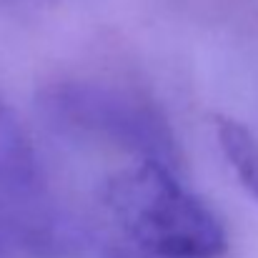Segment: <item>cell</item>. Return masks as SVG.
Instances as JSON below:
<instances>
[{"label":"cell","mask_w":258,"mask_h":258,"mask_svg":"<svg viewBox=\"0 0 258 258\" xmlns=\"http://www.w3.org/2000/svg\"><path fill=\"white\" fill-rule=\"evenodd\" d=\"M216 141L243 190L258 203V136L236 118H216Z\"/></svg>","instance_id":"cell-4"},{"label":"cell","mask_w":258,"mask_h":258,"mask_svg":"<svg viewBox=\"0 0 258 258\" xmlns=\"http://www.w3.org/2000/svg\"><path fill=\"white\" fill-rule=\"evenodd\" d=\"M105 203L128 238L153 258H223L228 233L218 213L190 190L178 166L138 158L105 183Z\"/></svg>","instance_id":"cell-1"},{"label":"cell","mask_w":258,"mask_h":258,"mask_svg":"<svg viewBox=\"0 0 258 258\" xmlns=\"http://www.w3.org/2000/svg\"><path fill=\"white\" fill-rule=\"evenodd\" d=\"M76 246L78 228L58 201L28 131L0 98V253L55 258Z\"/></svg>","instance_id":"cell-2"},{"label":"cell","mask_w":258,"mask_h":258,"mask_svg":"<svg viewBox=\"0 0 258 258\" xmlns=\"http://www.w3.org/2000/svg\"><path fill=\"white\" fill-rule=\"evenodd\" d=\"M48 118L93 141L178 166V143L168 120L146 100L98 83H66L43 98Z\"/></svg>","instance_id":"cell-3"}]
</instances>
